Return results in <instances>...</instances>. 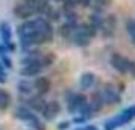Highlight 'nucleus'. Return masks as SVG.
Here are the masks:
<instances>
[{
    "label": "nucleus",
    "instance_id": "ddd939ff",
    "mask_svg": "<svg viewBox=\"0 0 135 130\" xmlns=\"http://www.w3.org/2000/svg\"><path fill=\"white\" fill-rule=\"evenodd\" d=\"M96 82H97V76L94 74L93 71H85L79 77V88L82 91H88V89L94 88Z\"/></svg>",
    "mask_w": 135,
    "mask_h": 130
},
{
    "label": "nucleus",
    "instance_id": "6e6552de",
    "mask_svg": "<svg viewBox=\"0 0 135 130\" xmlns=\"http://www.w3.org/2000/svg\"><path fill=\"white\" fill-rule=\"evenodd\" d=\"M61 113V103L58 100H50V101H46L43 111L40 112V115L44 121H53L58 115Z\"/></svg>",
    "mask_w": 135,
    "mask_h": 130
},
{
    "label": "nucleus",
    "instance_id": "4468645a",
    "mask_svg": "<svg viewBox=\"0 0 135 130\" xmlns=\"http://www.w3.org/2000/svg\"><path fill=\"white\" fill-rule=\"evenodd\" d=\"M88 105H90V107H91V111L94 112V113H99V112L103 109L105 103H103V98H102L99 89L91 94V97L88 98Z\"/></svg>",
    "mask_w": 135,
    "mask_h": 130
},
{
    "label": "nucleus",
    "instance_id": "9d476101",
    "mask_svg": "<svg viewBox=\"0 0 135 130\" xmlns=\"http://www.w3.org/2000/svg\"><path fill=\"white\" fill-rule=\"evenodd\" d=\"M25 105L27 106L32 112L40 113V112L43 111L44 105H46V98H44L43 95L32 94V95H29V97H26V98H25Z\"/></svg>",
    "mask_w": 135,
    "mask_h": 130
},
{
    "label": "nucleus",
    "instance_id": "5701e85b",
    "mask_svg": "<svg viewBox=\"0 0 135 130\" xmlns=\"http://www.w3.org/2000/svg\"><path fill=\"white\" fill-rule=\"evenodd\" d=\"M27 126L31 127V130H46V126H44V123L40 119V117H35L32 121L27 123Z\"/></svg>",
    "mask_w": 135,
    "mask_h": 130
},
{
    "label": "nucleus",
    "instance_id": "72a5a7b5",
    "mask_svg": "<svg viewBox=\"0 0 135 130\" xmlns=\"http://www.w3.org/2000/svg\"><path fill=\"white\" fill-rule=\"evenodd\" d=\"M50 2H59V3H62L64 0H50Z\"/></svg>",
    "mask_w": 135,
    "mask_h": 130
},
{
    "label": "nucleus",
    "instance_id": "dca6fc26",
    "mask_svg": "<svg viewBox=\"0 0 135 130\" xmlns=\"http://www.w3.org/2000/svg\"><path fill=\"white\" fill-rule=\"evenodd\" d=\"M0 39L2 43L6 44L9 41H12V29H11V24L8 21H0Z\"/></svg>",
    "mask_w": 135,
    "mask_h": 130
},
{
    "label": "nucleus",
    "instance_id": "2f4dec72",
    "mask_svg": "<svg viewBox=\"0 0 135 130\" xmlns=\"http://www.w3.org/2000/svg\"><path fill=\"white\" fill-rule=\"evenodd\" d=\"M129 74L135 79V61H132V65H131V70H129Z\"/></svg>",
    "mask_w": 135,
    "mask_h": 130
},
{
    "label": "nucleus",
    "instance_id": "1a4fd4ad",
    "mask_svg": "<svg viewBox=\"0 0 135 130\" xmlns=\"http://www.w3.org/2000/svg\"><path fill=\"white\" fill-rule=\"evenodd\" d=\"M32 85H33L35 94L43 95V97H46V95L50 92V89H52V82H50V79L46 77V76H41V74L37 76V77L33 79Z\"/></svg>",
    "mask_w": 135,
    "mask_h": 130
},
{
    "label": "nucleus",
    "instance_id": "393cba45",
    "mask_svg": "<svg viewBox=\"0 0 135 130\" xmlns=\"http://www.w3.org/2000/svg\"><path fill=\"white\" fill-rule=\"evenodd\" d=\"M70 123L74 124V126H84V124L88 123V119H86L85 117H82V115H74L73 119H71Z\"/></svg>",
    "mask_w": 135,
    "mask_h": 130
},
{
    "label": "nucleus",
    "instance_id": "cd10ccee",
    "mask_svg": "<svg viewBox=\"0 0 135 130\" xmlns=\"http://www.w3.org/2000/svg\"><path fill=\"white\" fill-rule=\"evenodd\" d=\"M70 124H71L70 121H61V123L58 124V127H56V129H58V130H67L68 127H70Z\"/></svg>",
    "mask_w": 135,
    "mask_h": 130
},
{
    "label": "nucleus",
    "instance_id": "e433bc0d",
    "mask_svg": "<svg viewBox=\"0 0 135 130\" xmlns=\"http://www.w3.org/2000/svg\"><path fill=\"white\" fill-rule=\"evenodd\" d=\"M0 130H3V129H0Z\"/></svg>",
    "mask_w": 135,
    "mask_h": 130
},
{
    "label": "nucleus",
    "instance_id": "39448f33",
    "mask_svg": "<svg viewBox=\"0 0 135 130\" xmlns=\"http://www.w3.org/2000/svg\"><path fill=\"white\" fill-rule=\"evenodd\" d=\"M100 95L103 98L105 106H117L122 103V92L117 89V86L111 82H106L102 85V88L99 89Z\"/></svg>",
    "mask_w": 135,
    "mask_h": 130
},
{
    "label": "nucleus",
    "instance_id": "c85d7f7f",
    "mask_svg": "<svg viewBox=\"0 0 135 130\" xmlns=\"http://www.w3.org/2000/svg\"><path fill=\"white\" fill-rule=\"evenodd\" d=\"M6 45V49H8V53H12V51H15V49H17V45L12 43V41H9V43L5 44Z\"/></svg>",
    "mask_w": 135,
    "mask_h": 130
},
{
    "label": "nucleus",
    "instance_id": "c9c22d12",
    "mask_svg": "<svg viewBox=\"0 0 135 130\" xmlns=\"http://www.w3.org/2000/svg\"><path fill=\"white\" fill-rule=\"evenodd\" d=\"M134 21H135V17H134Z\"/></svg>",
    "mask_w": 135,
    "mask_h": 130
},
{
    "label": "nucleus",
    "instance_id": "7c9ffc66",
    "mask_svg": "<svg viewBox=\"0 0 135 130\" xmlns=\"http://www.w3.org/2000/svg\"><path fill=\"white\" fill-rule=\"evenodd\" d=\"M0 55H9V53H8V49H6V45H5L3 43L0 44Z\"/></svg>",
    "mask_w": 135,
    "mask_h": 130
},
{
    "label": "nucleus",
    "instance_id": "20e7f679",
    "mask_svg": "<svg viewBox=\"0 0 135 130\" xmlns=\"http://www.w3.org/2000/svg\"><path fill=\"white\" fill-rule=\"evenodd\" d=\"M12 12L23 21L33 18V15H38V0H23L14 6Z\"/></svg>",
    "mask_w": 135,
    "mask_h": 130
},
{
    "label": "nucleus",
    "instance_id": "aec40b11",
    "mask_svg": "<svg viewBox=\"0 0 135 130\" xmlns=\"http://www.w3.org/2000/svg\"><path fill=\"white\" fill-rule=\"evenodd\" d=\"M11 101H12L11 94L8 92L6 89H2V88H0V111L2 112L8 111L9 106H11Z\"/></svg>",
    "mask_w": 135,
    "mask_h": 130
},
{
    "label": "nucleus",
    "instance_id": "f8f14e48",
    "mask_svg": "<svg viewBox=\"0 0 135 130\" xmlns=\"http://www.w3.org/2000/svg\"><path fill=\"white\" fill-rule=\"evenodd\" d=\"M14 117L17 118V119H20V121H23V123H29V121H32L35 117H38V113L32 112L26 105H20V106L15 107Z\"/></svg>",
    "mask_w": 135,
    "mask_h": 130
},
{
    "label": "nucleus",
    "instance_id": "c756f323",
    "mask_svg": "<svg viewBox=\"0 0 135 130\" xmlns=\"http://www.w3.org/2000/svg\"><path fill=\"white\" fill-rule=\"evenodd\" d=\"M6 71H0V83H2V85H3V83H5V82H6Z\"/></svg>",
    "mask_w": 135,
    "mask_h": 130
},
{
    "label": "nucleus",
    "instance_id": "4be33fe9",
    "mask_svg": "<svg viewBox=\"0 0 135 130\" xmlns=\"http://www.w3.org/2000/svg\"><path fill=\"white\" fill-rule=\"evenodd\" d=\"M44 17L49 20L50 23H55V21H59V18H61L62 15H61V11H59V9H55V8L52 6L49 9V12L46 14Z\"/></svg>",
    "mask_w": 135,
    "mask_h": 130
},
{
    "label": "nucleus",
    "instance_id": "bb28decb",
    "mask_svg": "<svg viewBox=\"0 0 135 130\" xmlns=\"http://www.w3.org/2000/svg\"><path fill=\"white\" fill-rule=\"evenodd\" d=\"M78 6H82V8H91V2L93 0H74Z\"/></svg>",
    "mask_w": 135,
    "mask_h": 130
},
{
    "label": "nucleus",
    "instance_id": "f704fd0d",
    "mask_svg": "<svg viewBox=\"0 0 135 130\" xmlns=\"http://www.w3.org/2000/svg\"><path fill=\"white\" fill-rule=\"evenodd\" d=\"M132 130H135V127H134V129H132Z\"/></svg>",
    "mask_w": 135,
    "mask_h": 130
},
{
    "label": "nucleus",
    "instance_id": "a878e982",
    "mask_svg": "<svg viewBox=\"0 0 135 130\" xmlns=\"http://www.w3.org/2000/svg\"><path fill=\"white\" fill-rule=\"evenodd\" d=\"M74 130H99L94 124H84V126H78Z\"/></svg>",
    "mask_w": 135,
    "mask_h": 130
},
{
    "label": "nucleus",
    "instance_id": "473e14b6",
    "mask_svg": "<svg viewBox=\"0 0 135 130\" xmlns=\"http://www.w3.org/2000/svg\"><path fill=\"white\" fill-rule=\"evenodd\" d=\"M131 41H132V45L135 47V37H131Z\"/></svg>",
    "mask_w": 135,
    "mask_h": 130
},
{
    "label": "nucleus",
    "instance_id": "6ab92c4d",
    "mask_svg": "<svg viewBox=\"0 0 135 130\" xmlns=\"http://www.w3.org/2000/svg\"><path fill=\"white\" fill-rule=\"evenodd\" d=\"M17 89H18V94L20 95H25V97H29L32 95V89H33V85H32L31 82L27 80V79H21L18 82V85H17Z\"/></svg>",
    "mask_w": 135,
    "mask_h": 130
},
{
    "label": "nucleus",
    "instance_id": "2eb2a0df",
    "mask_svg": "<svg viewBox=\"0 0 135 130\" xmlns=\"http://www.w3.org/2000/svg\"><path fill=\"white\" fill-rule=\"evenodd\" d=\"M79 24V23H70V21H64L59 27V37L62 39H65V41H70V38L73 35L74 29H76V26Z\"/></svg>",
    "mask_w": 135,
    "mask_h": 130
},
{
    "label": "nucleus",
    "instance_id": "f3484780",
    "mask_svg": "<svg viewBox=\"0 0 135 130\" xmlns=\"http://www.w3.org/2000/svg\"><path fill=\"white\" fill-rule=\"evenodd\" d=\"M56 59H58V58H56V55L53 51H43V55L40 58V65H41L44 70L50 68L52 65H55Z\"/></svg>",
    "mask_w": 135,
    "mask_h": 130
},
{
    "label": "nucleus",
    "instance_id": "423d86ee",
    "mask_svg": "<svg viewBox=\"0 0 135 130\" xmlns=\"http://www.w3.org/2000/svg\"><path fill=\"white\" fill-rule=\"evenodd\" d=\"M117 26H118V20H117L115 14H105L102 24L99 27V33L102 35V38L109 39L115 35L117 32Z\"/></svg>",
    "mask_w": 135,
    "mask_h": 130
},
{
    "label": "nucleus",
    "instance_id": "f257e3e1",
    "mask_svg": "<svg viewBox=\"0 0 135 130\" xmlns=\"http://www.w3.org/2000/svg\"><path fill=\"white\" fill-rule=\"evenodd\" d=\"M97 33L99 32L88 23H79L70 38V43L76 47H88L93 39L97 37Z\"/></svg>",
    "mask_w": 135,
    "mask_h": 130
},
{
    "label": "nucleus",
    "instance_id": "0eeeda50",
    "mask_svg": "<svg viewBox=\"0 0 135 130\" xmlns=\"http://www.w3.org/2000/svg\"><path fill=\"white\" fill-rule=\"evenodd\" d=\"M109 65L120 74H129V70H131V65H132V59H129L128 56L122 55L118 51H114L109 56Z\"/></svg>",
    "mask_w": 135,
    "mask_h": 130
},
{
    "label": "nucleus",
    "instance_id": "a211bd4d",
    "mask_svg": "<svg viewBox=\"0 0 135 130\" xmlns=\"http://www.w3.org/2000/svg\"><path fill=\"white\" fill-rule=\"evenodd\" d=\"M111 5H112V0H93L91 2L93 12L97 14H105V11L109 9Z\"/></svg>",
    "mask_w": 135,
    "mask_h": 130
},
{
    "label": "nucleus",
    "instance_id": "9b49d317",
    "mask_svg": "<svg viewBox=\"0 0 135 130\" xmlns=\"http://www.w3.org/2000/svg\"><path fill=\"white\" fill-rule=\"evenodd\" d=\"M44 71V68L40 65V62H32V64H26L20 70V76L21 77H37Z\"/></svg>",
    "mask_w": 135,
    "mask_h": 130
},
{
    "label": "nucleus",
    "instance_id": "7ed1b4c3",
    "mask_svg": "<svg viewBox=\"0 0 135 130\" xmlns=\"http://www.w3.org/2000/svg\"><path fill=\"white\" fill-rule=\"evenodd\" d=\"M64 100L67 103V112L71 113V115H78L79 111L84 107L86 101H88V97H86L84 92H74L71 89H68L64 92Z\"/></svg>",
    "mask_w": 135,
    "mask_h": 130
},
{
    "label": "nucleus",
    "instance_id": "412c9836",
    "mask_svg": "<svg viewBox=\"0 0 135 130\" xmlns=\"http://www.w3.org/2000/svg\"><path fill=\"white\" fill-rule=\"evenodd\" d=\"M103 15L105 14H97V12H91L90 14V17H88V24L93 26L96 30L99 32V27H100V24H102V20H103Z\"/></svg>",
    "mask_w": 135,
    "mask_h": 130
},
{
    "label": "nucleus",
    "instance_id": "f03ea898",
    "mask_svg": "<svg viewBox=\"0 0 135 130\" xmlns=\"http://www.w3.org/2000/svg\"><path fill=\"white\" fill-rule=\"evenodd\" d=\"M132 119H135V105L128 106L118 115L106 119L103 124V130H117V129H120V127H123V126L129 124Z\"/></svg>",
    "mask_w": 135,
    "mask_h": 130
},
{
    "label": "nucleus",
    "instance_id": "b1692460",
    "mask_svg": "<svg viewBox=\"0 0 135 130\" xmlns=\"http://www.w3.org/2000/svg\"><path fill=\"white\" fill-rule=\"evenodd\" d=\"M0 64L5 67V70L12 68V61L9 59V56L8 55H0Z\"/></svg>",
    "mask_w": 135,
    "mask_h": 130
}]
</instances>
